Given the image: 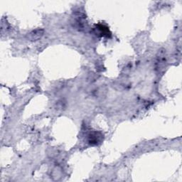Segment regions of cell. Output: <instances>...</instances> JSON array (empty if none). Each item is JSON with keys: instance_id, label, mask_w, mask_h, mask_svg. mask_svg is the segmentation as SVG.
<instances>
[{"instance_id": "obj_1", "label": "cell", "mask_w": 182, "mask_h": 182, "mask_svg": "<svg viewBox=\"0 0 182 182\" xmlns=\"http://www.w3.org/2000/svg\"><path fill=\"white\" fill-rule=\"evenodd\" d=\"M100 135H98L97 132H94V133L91 134L90 135V143L93 144H98V142L100 140Z\"/></svg>"}, {"instance_id": "obj_2", "label": "cell", "mask_w": 182, "mask_h": 182, "mask_svg": "<svg viewBox=\"0 0 182 182\" xmlns=\"http://www.w3.org/2000/svg\"><path fill=\"white\" fill-rule=\"evenodd\" d=\"M43 35L42 30H36L30 34V38L32 40H36L41 38Z\"/></svg>"}]
</instances>
